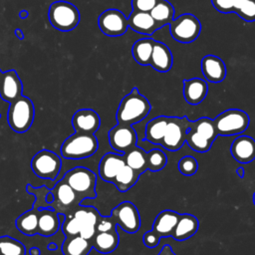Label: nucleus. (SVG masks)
<instances>
[{"instance_id": "obj_3", "label": "nucleus", "mask_w": 255, "mask_h": 255, "mask_svg": "<svg viewBox=\"0 0 255 255\" xmlns=\"http://www.w3.org/2000/svg\"><path fill=\"white\" fill-rule=\"evenodd\" d=\"M98 146L99 142L94 133L75 132L63 141L61 155L68 159H82L92 156Z\"/></svg>"}, {"instance_id": "obj_44", "label": "nucleus", "mask_w": 255, "mask_h": 255, "mask_svg": "<svg viewBox=\"0 0 255 255\" xmlns=\"http://www.w3.org/2000/svg\"><path fill=\"white\" fill-rule=\"evenodd\" d=\"M157 255H176L169 245H164Z\"/></svg>"}, {"instance_id": "obj_15", "label": "nucleus", "mask_w": 255, "mask_h": 255, "mask_svg": "<svg viewBox=\"0 0 255 255\" xmlns=\"http://www.w3.org/2000/svg\"><path fill=\"white\" fill-rule=\"evenodd\" d=\"M81 224L80 236L87 240H91L96 234V224L101 214L93 206H78L71 213ZM68 215V214H67Z\"/></svg>"}, {"instance_id": "obj_5", "label": "nucleus", "mask_w": 255, "mask_h": 255, "mask_svg": "<svg viewBox=\"0 0 255 255\" xmlns=\"http://www.w3.org/2000/svg\"><path fill=\"white\" fill-rule=\"evenodd\" d=\"M48 18L51 25L62 32L74 30L81 20L78 8L67 1H56L52 3L49 7Z\"/></svg>"}, {"instance_id": "obj_29", "label": "nucleus", "mask_w": 255, "mask_h": 255, "mask_svg": "<svg viewBox=\"0 0 255 255\" xmlns=\"http://www.w3.org/2000/svg\"><path fill=\"white\" fill-rule=\"evenodd\" d=\"M92 248L90 240L76 235L66 237L62 244V253L64 255H88Z\"/></svg>"}, {"instance_id": "obj_30", "label": "nucleus", "mask_w": 255, "mask_h": 255, "mask_svg": "<svg viewBox=\"0 0 255 255\" xmlns=\"http://www.w3.org/2000/svg\"><path fill=\"white\" fill-rule=\"evenodd\" d=\"M38 210L39 208L33 207L32 209L22 213L15 221L17 229L26 236H34L38 231Z\"/></svg>"}, {"instance_id": "obj_13", "label": "nucleus", "mask_w": 255, "mask_h": 255, "mask_svg": "<svg viewBox=\"0 0 255 255\" xmlns=\"http://www.w3.org/2000/svg\"><path fill=\"white\" fill-rule=\"evenodd\" d=\"M100 30L107 36L118 37L124 35L128 28V18L118 9L105 10L98 19Z\"/></svg>"}, {"instance_id": "obj_21", "label": "nucleus", "mask_w": 255, "mask_h": 255, "mask_svg": "<svg viewBox=\"0 0 255 255\" xmlns=\"http://www.w3.org/2000/svg\"><path fill=\"white\" fill-rule=\"evenodd\" d=\"M173 57L170 49L165 44L154 40L149 66L157 72L166 73L171 69Z\"/></svg>"}, {"instance_id": "obj_41", "label": "nucleus", "mask_w": 255, "mask_h": 255, "mask_svg": "<svg viewBox=\"0 0 255 255\" xmlns=\"http://www.w3.org/2000/svg\"><path fill=\"white\" fill-rule=\"evenodd\" d=\"M158 0H131V7L133 11L150 12Z\"/></svg>"}, {"instance_id": "obj_36", "label": "nucleus", "mask_w": 255, "mask_h": 255, "mask_svg": "<svg viewBox=\"0 0 255 255\" xmlns=\"http://www.w3.org/2000/svg\"><path fill=\"white\" fill-rule=\"evenodd\" d=\"M234 11L247 22L255 21V0H234Z\"/></svg>"}, {"instance_id": "obj_19", "label": "nucleus", "mask_w": 255, "mask_h": 255, "mask_svg": "<svg viewBox=\"0 0 255 255\" xmlns=\"http://www.w3.org/2000/svg\"><path fill=\"white\" fill-rule=\"evenodd\" d=\"M232 157L240 163L247 164L255 159V139L248 135L236 137L230 146Z\"/></svg>"}, {"instance_id": "obj_11", "label": "nucleus", "mask_w": 255, "mask_h": 255, "mask_svg": "<svg viewBox=\"0 0 255 255\" xmlns=\"http://www.w3.org/2000/svg\"><path fill=\"white\" fill-rule=\"evenodd\" d=\"M62 166L60 156L54 151L42 149L38 151L31 160V168L33 172L45 179L55 180Z\"/></svg>"}, {"instance_id": "obj_6", "label": "nucleus", "mask_w": 255, "mask_h": 255, "mask_svg": "<svg viewBox=\"0 0 255 255\" xmlns=\"http://www.w3.org/2000/svg\"><path fill=\"white\" fill-rule=\"evenodd\" d=\"M63 179L83 200L97 196V175L91 169L77 166L67 171Z\"/></svg>"}, {"instance_id": "obj_43", "label": "nucleus", "mask_w": 255, "mask_h": 255, "mask_svg": "<svg viewBox=\"0 0 255 255\" xmlns=\"http://www.w3.org/2000/svg\"><path fill=\"white\" fill-rule=\"evenodd\" d=\"M142 241L146 247L153 248L159 243L160 237L156 233H154L152 230H150V231H147L144 233V235L142 237Z\"/></svg>"}, {"instance_id": "obj_2", "label": "nucleus", "mask_w": 255, "mask_h": 255, "mask_svg": "<svg viewBox=\"0 0 255 255\" xmlns=\"http://www.w3.org/2000/svg\"><path fill=\"white\" fill-rule=\"evenodd\" d=\"M217 135L213 120L203 117L191 122L185 142L197 152H206L210 149Z\"/></svg>"}, {"instance_id": "obj_40", "label": "nucleus", "mask_w": 255, "mask_h": 255, "mask_svg": "<svg viewBox=\"0 0 255 255\" xmlns=\"http://www.w3.org/2000/svg\"><path fill=\"white\" fill-rule=\"evenodd\" d=\"M117 229V223L112 216H100L96 224L97 232H107Z\"/></svg>"}, {"instance_id": "obj_10", "label": "nucleus", "mask_w": 255, "mask_h": 255, "mask_svg": "<svg viewBox=\"0 0 255 255\" xmlns=\"http://www.w3.org/2000/svg\"><path fill=\"white\" fill-rule=\"evenodd\" d=\"M191 122L186 117H169L161 145L170 151H176L186 141Z\"/></svg>"}, {"instance_id": "obj_48", "label": "nucleus", "mask_w": 255, "mask_h": 255, "mask_svg": "<svg viewBox=\"0 0 255 255\" xmlns=\"http://www.w3.org/2000/svg\"><path fill=\"white\" fill-rule=\"evenodd\" d=\"M28 16H29V12H28L27 10H21V11L19 12V17H20L21 19H27Z\"/></svg>"}, {"instance_id": "obj_50", "label": "nucleus", "mask_w": 255, "mask_h": 255, "mask_svg": "<svg viewBox=\"0 0 255 255\" xmlns=\"http://www.w3.org/2000/svg\"><path fill=\"white\" fill-rule=\"evenodd\" d=\"M2 75H3V72H2V70L0 69V84H1V80H2Z\"/></svg>"}, {"instance_id": "obj_20", "label": "nucleus", "mask_w": 255, "mask_h": 255, "mask_svg": "<svg viewBox=\"0 0 255 255\" xmlns=\"http://www.w3.org/2000/svg\"><path fill=\"white\" fill-rule=\"evenodd\" d=\"M201 72L210 83H220L226 77V66L217 56L206 55L201 59Z\"/></svg>"}, {"instance_id": "obj_28", "label": "nucleus", "mask_w": 255, "mask_h": 255, "mask_svg": "<svg viewBox=\"0 0 255 255\" xmlns=\"http://www.w3.org/2000/svg\"><path fill=\"white\" fill-rule=\"evenodd\" d=\"M168 121L169 117L166 116H159L150 120L145 126L144 139L151 143L161 145Z\"/></svg>"}, {"instance_id": "obj_17", "label": "nucleus", "mask_w": 255, "mask_h": 255, "mask_svg": "<svg viewBox=\"0 0 255 255\" xmlns=\"http://www.w3.org/2000/svg\"><path fill=\"white\" fill-rule=\"evenodd\" d=\"M23 84L17 72L13 69L3 72L0 84V97L7 103H12L22 96Z\"/></svg>"}, {"instance_id": "obj_18", "label": "nucleus", "mask_w": 255, "mask_h": 255, "mask_svg": "<svg viewBox=\"0 0 255 255\" xmlns=\"http://www.w3.org/2000/svg\"><path fill=\"white\" fill-rule=\"evenodd\" d=\"M125 165L124 154L108 152L100 160L99 174L103 180L113 183L117 174Z\"/></svg>"}, {"instance_id": "obj_34", "label": "nucleus", "mask_w": 255, "mask_h": 255, "mask_svg": "<svg viewBox=\"0 0 255 255\" xmlns=\"http://www.w3.org/2000/svg\"><path fill=\"white\" fill-rule=\"evenodd\" d=\"M139 175L140 174H138L136 171H134L132 168L126 164L119 171L113 183L117 186V188L120 191L126 192L136 183Z\"/></svg>"}, {"instance_id": "obj_47", "label": "nucleus", "mask_w": 255, "mask_h": 255, "mask_svg": "<svg viewBox=\"0 0 255 255\" xmlns=\"http://www.w3.org/2000/svg\"><path fill=\"white\" fill-rule=\"evenodd\" d=\"M244 168H243V166H239V167H237V169H236V173H237V175L240 177V178H243L244 177Z\"/></svg>"}, {"instance_id": "obj_42", "label": "nucleus", "mask_w": 255, "mask_h": 255, "mask_svg": "<svg viewBox=\"0 0 255 255\" xmlns=\"http://www.w3.org/2000/svg\"><path fill=\"white\" fill-rule=\"evenodd\" d=\"M213 7L221 13H230L234 11V0H210Z\"/></svg>"}, {"instance_id": "obj_9", "label": "nucleus", "mask_w": 255, "mask_h": 255, "mask_svg": "<svg viewBox=\"0 0 255 255\" xmlns=\"http://www.w3.org/2000/svg\"><path fill=\"white\" fill-rule=\"evenodd\" d=\"M50 191L54 196V200L49 204V207L59 214L67 215L71 213L83 201L64 179H61Z\"/></svg>"}, {"instance_id": "obj_16", "label": "nucleus", "mask_w": 255, "mask_h": 255, "mask_svg": "<svg viewBox=\"0 0 255 255\" xmlns=\"http://www.w3.org/2000/svg\"><path fill=\"white\" fill-rule=\"evenodd\" d=\"M101 125L98 113L92 109H80L72 118V126L76 132L95 133Z\"/></svg>"}, {"instance_id": "obj_25", "label": "nucleus", "mask_w": 255, "mask_h": 255, "mask_svg": "<svg viewBox=\"0 0 255 255\" xmlns=\"http://www.w3.org/2000/svg\"><path fill=\"white\" fill-rule=\"evenodd\" d=\"M128 27L136 33L151 35L153 32L159 29L149 12L133 11L128 18Z\"/></svg>"}, {"instance_id": "obj_24", "label": "nucleus", "mask_w": 255, "mask_h": 255, "mask_svg": "<svg viewBox=\"0 0 255 255\" xmlns=\"http://www.w3.org/2000/svg\"><path fill=\"white\" fill-rule=\"evenodd\" d=\"M180 214L173 210H162L157 214L153 223H152V231L156 233L160 238L172 236L173 230L175 228L176 222L179 218Z\"/></svg>"}, {"instance_id": "obj_35", "label": "nucleus", "mask_w": 255, "mask_h": 255, "mask_svg": "<svg viewBox=\"0 0 255 255\" xmlns=\"http://www.w3.org/2000/svg\"><path fill=\"white\" fill-rule=\"evenodd\" d=\"M0 255H26V247L10 236H0Z\"/></svg>"}, {"instance_id": "obj_1", "label": "nucleus", "mask_w": 255, "mask_h": 255, "mask_svg": "<svg viewBox=\"0 0 255 255\" xmlns=\"http://www.w3.org/2000/svg\"><path fill=\"white\" fill-rule=\"evenodd\" d=\"M151 106L148 100L142 96L136 88H133L125 96L117 111L118 124L132 126L142 121L150 112Z\"/></svg>"}, {"instance_id": "obj_23", "label": "nucleus", "mask_w": 255, "mask_h": 255, "mask_svg": "<svg viewBox=\"0 0 255 255\" xmlns=\"http://www.w3.org/2000/svg\"><path fill=\"white\" fill-rule=\"evenodd\" d=\"M60 227L59 213L53 208H39L38 210V231L42 236L50 237L54 235Z\"/></svg>"}, {"instance_id": "obj_37", "label": "nucleus", "mask_w": 255, "mask_h": 255, "mask_svg": "<svg viewBox=\"0 0 255 255\" xmlns=\"http://www.w3.org/2000/svg\"><path fill=\"white\" fill-rule=\"evenodd\" d=\"M167 163L166 154L157 148L146 152V169L150 171H158L162 169Z\"/></svg>"}, {"instance_id": "obj_4", "label": "nucleus", "mask_w": 255, "mask_h": 255, "mask_svg": "<svg viewBox=\"0 0 255 255\" xmlns=\"http://www.w3.org/2000/svg\"><path fill=\"white\" fill-rule=\"evenodd\" d=\"M35 117V108L33 102L25 96H21L14 102L10 103L7 121L10 128L18 132H26L32 126Z\"/></svg>"}, {"instance_id": "obj_12", "label": "nucleus", "mask_w": 255, "mask_h": 255, "mask_svg": "<svg viewBox=\"0 0 255 255\" xmlns=\"http://www.w3.org/2000/svg\"><path fill=\"white\" fill-rule=\"evenodd\" d=\"M111 216L117 225L128 233H135L140 227V215L136 206L130 201H124L112 210Z\"/></svg>"}, {"instance_id": "obj_38", "label": "nucleus", "mask_w": 255, "mask_h": 255, "mask_svg": "<svg viewBox=\"0 0 255 255\" xmlns=\"http://www.w3.org/2000/svg\"><path fill=\"white\" fill-rule=\"evenodd\" d=\"M177 167L181 174L190 176L196 173L198 169V162L193 156L185 155L179 159Z\"/></svg>"}, {"instance_id": "obj_14", "label": "nucleus", "mask_w": 255, "mask_h": 255, "mask_svg": "<svg viewBox=\"0 0 255 255\" xmlns=\"http://www.w3.org/2000/svg\"><path fill=\"white\" fill-rule=\"evenodd\" d=\"M136 140L137 135L131 126L118 124L109 131V142L111 146L121 153H125L136 145Z\"/></svg>"}, {"instance_id": "obj_51", "label": "nucleus", "mask_w": 255, "mask_h": 255, "mask_svg": "<svg viewBox=\"0 0 255 255\" xmlns=\"http://www.w3.org/2000/svg\"><path fill=\"white\" fill-rule=\"evenodd\" d=\"M253 202H254V205H255V192L253 194Z\"/></svg>"}, {"instance_id": "obj_49", "label": "nucleus", "mask_w": 255, "mask_h": 255, "mask_svg": "<svg viewBox=\"0 0 255 255\" xmlns=\"http://www.w3.org/2000/svg\"><path fill=\"white\" fill-rule=\"evenodd\" d=\"M47 248H48L49 250L55 251V250H57V249H58V246H57V244H56V243H54V242H51V243H49V244H48Z\"/></svg>"}, {"instance_id": "obj_52", "label": "nucleus", "mask_w": 255, "mask_h": 255, "mask_svg": "<svg viewBox=\"0 0 255 255\" xmlns=\"http://www.w3.org/2000/svg\"><path fill=\"white\" fill-rule=\"evenodd\" d=\"M0 118H1V115H0Z\"/></svg>"}, {"instance_id": "obj_31", "label": "nucleus", "mask_w": 255, "mask_h": 255, "mask_svg": "<svg viewBox=\"0 0 255 255\" xmlns=\"http://www.w3.org/2000/svg\"><path fill=\"white\" fill-rule=\"evenodd\" d=\"M154 40L151 38H141L137 40L132 48L131 53L135 62L141 66H147L150 63L151 53Z\"/></svg>"}, {"instance_id": "obj_26", "label": "nucleus", "mask_w": 255, "mask_h": 255, "mask_svg": "<svg viewBox=\"0 0 255 255\" xmlns=\"http://www.w3.org/2000/svg\"><path fill=\"white\" fill-rule=\"evenodd\" d=\"M199 222L196 216L187 213L180 214L171 237L177 241L186 240L197 232Z\"/></svg>"}, {"instance_id": "obj_46", "label": "nucleus", "mask_w": 255, "mask_h": 255, "mask_svg": "<svg viewBox=\"0 0 255 255\" xmlns=\"http://www.w3.org/2000/svg\"><path fill=\"white\" fill-rule=\"evenodd\" d=\"M30 255H41V250L38 247H32L29 249Z\"/></svg>"}, {"instance_id": "obj_27", "label": "nucleus", "mask_w": 255, "mask_h": 255, "mask_svg": "<svg viewBox=\"0 0 255 255\" xmlns=\"http://www.w3.org/2000/svg\"><path fill=\"white\" fill-rule=\"evenodd\" d=\"M90 241L92 247L98 252L108 254L116 250L120 243V236L117 229L107 232H96Z\"/></svg>"}, {"instance_id": "obj_32", "label": "nucleus", "mask_w": 255, "mask_h": 255, "mask_svg": "<svg viewBox=\"0 0 255 255\" xmlns=\"http://www.w3.org/2000/svg\"><path fill=\"white\" fill-rule=\"evenodd\" d=\"M149 13L160 29L161 27L168 25L173 20L174 8L168 1L158 0Z\"/></svg>"}, {"instance_id": "obj_39", "label": "nucleus", "mask_w": 255, "mask_h": 255, "mask_svg": "<svg viewBox=\"0 0 255 255\" xmlns=\"http://www.w3.org/2000/svg\"><path fill=\"white\" fill-rule=\"evenodd\" d=\"M61 228L66 237H72L80 234L81 224L72 214H68L66 215Z\"/></svg>"}, {"instance_id": "obj_22", "label": "nucleus", "mask_w": 255, "mask_h": 255, "mask_svg": "<svg viewBox=\"0 0 255 255\" xmlns=\"http://www.w3.org/2000/svg\"><path fill=\"white\" fill-rule=\"evenodd\" d=\"M208 86L203 79L191 78L183 81V97L189 105H198L206 97Z\"/></svg>"}, {"instance_id": "obj_7", "label": "nucleus", "mask_w": 255, "mask_h": 255, "mask_svg": "<svg viewBox=\"0 0 255 255\" xmlns=\"http://www.w3.org/2000/svg\"><path fill=\"white\" fill-rule=\"evenodd\" d=\"M249 116L242 110L229 109L219 114L214 120V127L219 135L240 134L249 126Z\"/></svg>"}, {"instance_id": "obj_33", "label": "nucleus", "mask_w": 255, "mask_h": 255, "mask_svg": "<svg viewBox=\"0 0 255 255\" xmlns=\"http://www.w3.org/2000/svg\"><path fill=\"white\" fill-rule=\"evenodd\" d=\"M126 164L136 171L138 174L146 170V152L136 145L124 153Z\"/></svg>"}, {"instance_id": "obj_8", "label": "nucleus", "mask_w": 255, "mask_h": 255, "mask_svg": "<svg viewBox=\"0 0 255 255\" xmlns=\"http://www.w3.org/2000/svg\"><path fill=\"white\" fill-rule=\"evenodd\" d=\"M168 27L171 37L182 44H189L195 41L201 31L199 20L189 13L182 14L173 19L168 24Z\"/></svg>"}, {"instance_id": "obj_45", "label": "nucleus", "mask_w": 255, "mask_h": 255, "mask_svg": "<svg viewBox=\"0 0 255 255\" xmlns=\"http://www.w3.org/2000/svg\"><path fill=\"white\" fill-rule=\"evenodd\" d=\"M14 34H15V36L19 39V40H23L24 39V32L20 29V28H16L15 30H14Z\"/></svg>"}]
</instances>
